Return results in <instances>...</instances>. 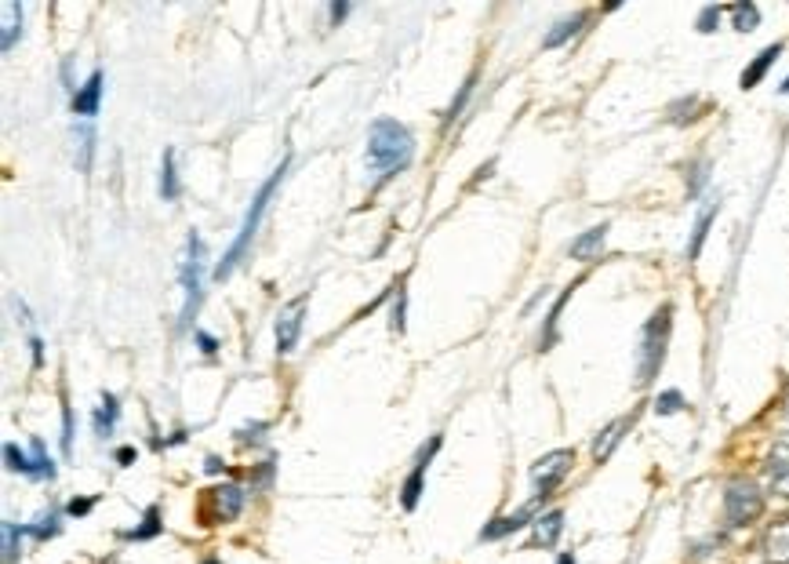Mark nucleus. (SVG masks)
Instances as JSON below:
<instances>
[{
  "label": "nucleus",
  "instance_id": "6e6552de",
  "mask_svg": "<svg viewBox=\"0 0 789 564\" xmlns=\"http://www.w3.org/2000/svg\"><path fill=\"white\" fill-rule=\"evenodd\" d=\"M306 306H310V295H299L295 303H288L277 317V353H291L302 335V317H306Z\"/></svg>",
  "mask_w": 789,
  "mask_h": 564
},
{
  "label": "nucleus",
  "instance_id": "e433bc0d",
  "mask_svg": "<svg viewBox=\"0 0 789 564\" xmlns=\"http://www.w3.org/2000/svg\"><path fill=\"white\" fill-rule=\"evenodd\" d=\"M200 564H222L219 557H208V561H200Z\"/></svg>",
  "mask_w": 789,
  "mask_h": 564
},
{
  "label": "nucleus",
  "instance_id": "f704fd0d",
  "mask_svg": "<svg viewBox=\"0 0 789 564\" xmlns=\"http://www.w3.org/2000/svg\"><path fill=\"white\" fill-rule=\"evenodd\" d=\"M219 470H222V463L215 459V455H211V459H208V474H219Z\"/></svg>",
  "mask_w": 789,
  "mask_h": 564
},
{
  "label": "nucleus",
  "instance_id": "6ab92c4d",
  "mask_svg": "<svg viewBox=\"0 0 789 564\" xmlns=\"http://www.w3.org/2000/svg\"><path fill=\"white\" fill-rule=\"evenodd\" d=\"M117 419H120L117 397H113V393H102L99 408H95V434H99V437H110L113 426H117Z\"/></svg>",
  "mask_w": 789,
  "mask_h": 564
},
{
  "label": "nucleus",
  "instance_id": "5701e85b",
  "mask_svg": "<svg viewBox=\"0 0 789 564\" xmlns=\"http://www.w3.org/2000/svg\"><path fill=\"white\" fill-rule=\"evenodd\" d=\"M728 11H731V19H735V30H739V33H750V30H757L760 11L753 8V4H735V8H728Z\"/></svg>",
  "mask_w": 789,
  "mask_h": 564
},
{
  "label": "nucleus",
  "instance_id": "4c0bfd02",
  "mask_svg": "<svg viewBox=\"0 0 789 564\" xmlns=\"http://www.w3.org/2000/svg\"><path fill=\"white\" fill-rule=\"evenodd\" d=\"M782 91H786V95H789V77H786V81H782Z\"/></svg>",
  "mask_w": 789,
  "mask_h": 564
},
{
  "label": "nucleus",
  "instance_id": "393cba45",
  "mask_svg": "<svg viewBox=\"0 0 789 564\" xmlns=\"http://www.w3.org/2000/svg\"><path fill=\"white\" fill-rule=\"evenodd\" d=\"M26 532H30L33 539H48V535L59 532V514H55V510H48V514H40L33 524H26Z\"/></svg>",
  "mask_w": 789,
  "mask_h": 564
},
{
  "label": "nucleus",
  "instance_id": "f03ea898",
  "mask_svg": "<svg viewBox=\"0 0 789 564\" xmlns=\"http://www.w3.org/2000/svg\"><path fill=\"white\" fill-rule=\"evenodd\" d=\"M284 172H288V157L277 164L270 172V179L262 182L259 186V193H255V201H251V208H248V215H244V222H240V233H237V241L230 244V252L222 255V262H219V270H215V277H230L233 273V266L240 262V255L248 252L251 248V241H255V233H259V222H262V215H266V208H270V197L277 193V186H280V179H284Z\"/></svg>",
  "mask_w": 789,
  "mask_h": 564
},
{
  "label": "nucleus",
  "instance_id": "b1692460",
  "mask_svg": "<svg viewBox=\"0 0 789 564\" xmlns=\"http://www.w3.org/2000/svg\"><path fill=\"white\" fill-rule=\"evenodd\" d=\"M4 459H8V470H15V474L37 477V474H33V459L26 452H19L15 444H4Z\"/></svg>",
  "mask_w": 789,
  "mask_h": 564
},
{
  "label": "nucleus",
  "instance_id": "1a4fd4ad",
  "mask_svg": "<svg viewBox=\"0 0 789 564\" xmlns=\"http://www.w3.org/2000/svg\"><path fill=\"white\" fill-rule=\"evenodd\" d=\"M440 448V437H430V444L419 452V459H415V466H411L408 481L400 484V503H404V510H415L419 506V495H422V481H426V470H430V459L437 455Z\"/></svg>",
  "mask_w": 789,
  "mask_h": 564
},
{
  "label": "nucleus",
  "instance_id": "a211bd4d",
  "mask_svg": "<svg viewBox=\"0 0 789 564\" xmlns=\"http://www.w3.org/2000/svg\"><path fill=\"white\" fill-rule=\"evenodd\" d=\"M560 528H564V514L560 510L535 517V546H553L560 539Z\"/></svg>",
  "mask_w": 789,
  "mask_h": 564
},
{
  "label": "nucleus",
  "instance_id": "58836bf2",
  "mask_svg": "<svg viewBox=\"0 0 789 564\" xmlns=\"http://www.w3.org/2000/svg\"><path fill=\"white\" fill-rule=\"evenodd\" d=\"M786 426H789V397H786Z\"/></svg>",
  "mask_w": 789,
  "mask_h": 564
},
{
  "label": "nucleus",
  "instance_id": "4468645a",
  "mask_svg": "<svg viewBox=\"0 0 789 564\" xmlns=\"http://www.w3.org/2000/svg\"><path fill=\"white\" fill-rule=\"evenodd\" d=\"M779 55H782V48H779V44H771V48H764V51H760L757 59H753L750 66H746V70H742V77H739V84H742V88H753V84H760V81H764V73L771 70V62L779 59Z\"/></svg>",
  "mask_w": 789,
  "mask_h": 564
},
{
  "label": "nucleus",
  "instance_id": "2f4dec72",
  "mask_svg": "<svg viewBox=\"0 0 789 564\" xmlns=\"http://www.w3.org/2000/svg\"><path fill=\"white\" fill-rule=\"evenodd\" d=\"M197 343H200V350L208 353V357H211V353H215V350H219V343H215V335H208V332H197Z\"/></svg>",
  "mask_w": 789,
  "mask_h": 564
},
{
  "label": "nucleus",
  "instance_id": "4be33fe9",
  "mask_svg": "<svg viewBox=\"0 0 789 564\" xmlns=\"http://www.w3.org/2000/svg\"><path fill=\"white\" fill-rule=\"evenodd\" d=\"M19 26H22V8L19 4H4V37H0V48L4 51H11Z\"/></svg>",
  "mask_w": 789,
  "mask_h": 564
},
{
  "label": "nucleus",
  "instance_id": "72a5a7b5",
  "mask_svg": "<svg viewBox=\"0 0 789 564\" xmlns=\"http://www.w3.org/2000/svg\"><path fill=\"white\" fill-rule=\"evenodd\" d=\"M346 11H350V8H346V4H331V19L339 22V19H342V15H346Z\"/></svg>",
  "mask_w": 789,
  "mask_h": 564
},
{
  "label": "nucleus",
  "instance_id": "9b49d317",
  "mask_svg": "<svg viewBox=\"0 0 789 564\" xmlns=\"http://www.w3.org/2000/svg\"><path fill=\"white\" fill-rule=\"evenodd\" d=\"M99 102H102V70H95L88 81L73 91V113H77V117H95V113H99Z\"/></svg>",
  "mask_w": 789,
  "mask_h": 564
},
{
  "label": "nucleus",
  "instance_id": "f257e3e1",
  "mask_svg": "<svg viewBox=\"0 0 789 564\" xmlns=\"http://www.w3.org/2000/svg\"><path fill=\"white\" fill-rule=\"evenodd\" d=\"M415 157V139L393 117H379L368 131V172L379 182L393 179L397 172H404Z\"/></svg>",
  "mask_w": 789,
  "mask_h": 564
},
{
  "label": "nucleus",
  "instance_id": "473e14b6",
  "mask_svg": "<svg viewBox=\"0 0 789 564\" xmlns=\"http://www.w3.org/2000/svg\"><path fill=\"white\" fill-rule=\"evenodd\" d=\"M131 459H135V448H120V452H117V463H120V466H128Z\"/></svg>",
  "mask_w": 789,
  "mask_h": 564
},
{
  "label": "nucleus",
  "instance_id": "aec40b11",
  "mask_svg": "<svg viewBox=\"0 0 789 564\" xmlns=\"http://www.w3.org/2000/svg\"><path fill=\"white\" fill-rule=\"evenodd\" d=\"M626 426H630V419H615V423L604 426V430L597 434V441H593V455H597V459H608L611 448H615L619 437L626 434Z\"/></svg>",
  "mask_w": 789,
  "mask_h": 564
},
{
  "label": "nucleus",
  "instance_id": "bb28decb",
  "mask_svg": "<svg viewBox=\"0 0 789 564\" xmlns=\"http://www.w3.org/2000/svg\"><path fill=\"white\" fill-rule=\"evenodd\" d=\"M33 474H37V477H55V466H51L48 452H44V441H33Z\"/></svg>",
  "mask_w": 789,
  "mask_h": 564
},
{
  "label": "nucleus",
  "instance_id": "9d476101",
  "mask_svg": "<svg viewBox=\"0 0 789 564\" xmlns=\"http://www.w3.org/2000/svg\"><path fill=\"white\" fill-rule=\"evenodd\" d=\"M542 506V495H531V503H524L517 510V514H510V517H499V521H491L484 532H480V539H502V535H510V532H517V528H524V524L535 517V510Z\"/></svg>",
  "mask_w": 789,
  "mask_h": 564
},
{
  "label": "nucleus",
  "instance_id": "a878e982",
  "mask_svg": "<svg viewBox=\"0 0 789 564\" xmlns=\"http://www.w3.org/2000/svg\"><path fill=\"white\" fill-rule=\"evenodd\" d=\"M153 535H160V510H157V506H150V510H146L142 524H139V528H131L128 539H153Z\"/></svg>",
  "mask_w": 789,
  "mask_h": 564
},
{
  "label": "nucleus",
  "instance_id": "ddd939ff",
  "mask_svg": "<svg viewBox=\"0 0 789 564\" xmlns=\"http://www.w3.org/2000/svg\"><path fill=\"white\" fill-rule=\"evenodd\" d=\"M768 477L775 484V492L789 495V437L775 441V448L768 452Z\"/></svg>",
  "mask_w": 789,
  "mask_h": 564
},
{
  "label": "nucleus",
  "instance_id": "412c9836",
  "mask_svg": "<svg viewBox=\"0 0 789 564\" xmlns=\"http://www.w3.org/2000/svg\"><path fill=\"white\" fill-rule=\"evenodd\" d=\"M160 197H164V201H175V197H179V175H175V150H164V161H160Z\"/></svg>",
  "mask_w": 789,
  "mask_h": 564
},
{
  "label": "nucleus",
  "instance_id": "0eeeda50",
  "mask_svg": "<svg viewBox=\"0 0 789 564\" xmlns=\"http://www.w3.org/2000/svg\"><path fill=\"white\" fill-rule=\"evenodd\" d=\"M244 503H248V495H244V488H240V484H233V481H226V484H219V488L204 492V506L211 510L208 521H215V524L240 517Z\"/></svg>",
  "mask_w": 789,
  "mask_h": 564
},
{
  "label": "nucleus",
  "instance_id": "c756f323",
  "mask_svg": "<svg viewBox=\"0 0 789 564\" xmlns=\"http://www.w3.org/2000/svg\"><path fill=\"white\" fill-rule=\"evenodd\" d=\"M717 19H720V8H706V11L699 15V30H702V33H713Z\"/></svg>",
  "mask_w": 789,
  "mask_h": 564
},
{
  "label": "nucleus",
  "instance_id": "f8f14e48",
  "mask_svg": "<svg viewBox=\"0 0 789 564\" xmlns=\"http://www.w3.org/2000/svg\"><path fill=\"white\" fill-rule=\"evenodd\" d=\"M764 557L768 564H789V517H779L764 532Z\"/></svg>",
  "mask_w": 789,
  "mask_h": 564
},
{
  "label": "nucleus",
  "instance_id": "2eb2a0df",
  "mask_svg": "<svg viewBox=\"0 0 789 564\" xmlns=\"http://www.w3.org/2000/svg\"><path fill=\"white\" fill-rule=\"evenodd\" d=\"M717 208H720L717 201L702 204V212H699V219H695V230H691V241H688V259H699L702 241H706V233H710L713 219H717Z\"/></svg>",
  "mask_w": 789,
  "mask_h": 564
},
{
  "label": "nucleus",
  "instance_id": "39448f33",
  "mask_svg": "<svg viewBox=\"0 0 789 564\" xmlns=\"http://www.w3.org/2000/svg\"><path fill=\"white\" fill-rule=\"evenodd\" d=\"M760 510H764V495H760V488L750 477H735V481L724 488V517H728V524L742 528V524H750L753 517H760Z\"/></svg>",
  "mask_w": 789,
  "mask_h": 564
},
{
  "label": "nucleus",
  "instance_id": "f3484780",
  "mask_svg": "<svg viewBox=\"0 0 789 564\" xmlns=\"http://www.w3.org/2000/svg\"><path fill=\"white\" fill-rule=\"evenodd\" d=\"M604 237H608V226H593V230H586L579 241L571 244V259H579V262L593 259V255L604 248Z\"/></svg>",
  "mask_w": 789,
  "mask_h": 564
},
{
  "label": "nucleus",
  "instance_id": "c9c22d12",
  "mask_svg": "<svg viewBox=\"0 0 789 564\" xmlns=\"http://www.w3.org/2000/svg\"><path fill=\"white\" fill-rule=\"evenodd\" d=\"M557 564H575V557H571V554H560V561H557Z\"/></svg>",
  "mask_w": 789,
  "mask_h": 564
},
{
  "label": "nucleus",
  "instance_id": "dca6fc26",
  "mask_svg": "<svg viewBox=\"0 0 789 564\" xmlns=\"http://www.w3.org/2000/svg\"><path fill=\"white\" fill-rule=\"evenodd\" d=\"M586 26V11H575V15H568V19H560L557 26H553L550 33H546V41H542V48H560L564 41H571L575 33Z\"/></svg>",
  "mask_w": 789,
  "mask_h": 564
},
{
  "label": "nucleus",
  "instance_id": "cd10ccee",
  "mask_svg": "<svg viewBox=\"0 0 789 564\" xmlns=\"http://www.w3.org/2000/svg\"><path fill=\"white\" fill-rule=\"evenodd\" d=\"M680 408H684V397H680L677 390H666L659 401H655V412L659 415H673V412H680Z\"/></svg>",
  "mask_w": 789,
  "mask_h": 564
},
{
  "label": "nucleus",
  "instance_id": "423d86ee",
  "mask_svg": "<svg viewBox=\"0 0 789 564\" xmlns=\"http://www.w3.org/2000/svg\"><path fill=\"white\" fill-rule=\"evenodd\" d=\"M571 466H575V452H568V448H557V452L542 455L539 463L531 466V484H535V495H546L557 488L564 477L571 474Z\"/></svg>",
  "mask_w": 789,
  "mask_h": 564
},
{
  "label": "nucleus",
  "instance_id": "20e7f679",
  "mask_svg": "<svg viewBox=\"0 0 789 564\" xmlns=\"http://www.w3.org/2000/svg\"><path fill=\"white\" fill-rule=\"evenodd\" d=\"M179 281H182V295H186V303H182V328L193 321V313L200 306V288H204V244H200L197 230H190L186 237V252H182L179 262Z\"/></svg>",
  "mask_w": 789,
  "mask_h": 564
},
{
  "label": "nucleus",
  "instance_id": "7ed1b4c3",
  "mask_svg": "<svg viewBox=\"0 0 789 564\" xmlns=\"http://www.w3.org/2000/svg\"><path fill=\"white\" fill-rule=\"evenodd\" d=\"M670 317L673 310L662 306L640 332V346H637V383L648 386L655 375H659L662 361H666V343H670Z\"/></svg>",
  "mask_w": 789,
  "mask_h": 564
},
{
  "label": "nucleus",
  "instance_id": "c85d7f7f",
  "mask_svg": "<svg viewBox=\"0 0 789 564\" xmlns=\"http://www.w3.org/2000/svg\"><path fill=\"white\" fill-rule=\"evenodd\" d=\"M15 557H19V546H15V524L4 521V561L15 564Z\"/></svg>",
  "mask_w": 789,
  "mask_h": 564
},
{
  "label": "nucleus",
  "instance_id": "7c9ffc66",
  "mask_svg": "<svg viewBox=\"0 0 789 564\" xmlns=\"http://www.w3.org/2000/svg\"><path fill=\"white\" fill-rule=\"evenodd\" d=\"M91 506H95V499H73L70 506H66V510H70L73 517H84L91 510Z\"/></svg>",
  "mask_w": 789,
  "mask_h": 564
}]
</instances>
